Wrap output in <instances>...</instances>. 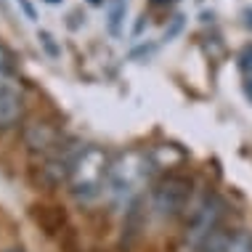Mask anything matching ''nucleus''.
Segmentation results:
<instances>
[{
	"instance_id": "obj_1",
	"label": "nucleus",
	"mask_w": 252,
	"mask_h": 252,
	"mask_svg": "<svg viewBox=\"0 0 252 252\" xmlns=\"http://www.w3.org/2000/svg\"><path fill=\"white\" fill-rule=\"evenodd\" d=\"M149 178V157L144 152H125L109 165L106 194L114 204H130Z\"/></svg>"
},
{
	"instance_id": "obj_2",
	"label": "nucleus",
	"mask_w": 252,
	"mask_h": 252,
	"mask_svg": "<svg viewBox=\"0 0 252 252\" xmlns=\"http://www.w3.org/2000/svg\"><path fill=\"white\" fill-rule=\"evenodd\" d=\"M109 157L98 146H85L74 154L69 167V189L77 199L91 202L101 191H106V175H109Z\"/></svg>"
},
{
	"instance_id": "obj_3",
	"label": "nucleus",
	"mask_w": 252,
	"mask_h": 252,
	"mask_svg": "<svg viewBox=\"0 0 252 252\" xmlns=\"http://www.w3.org/2000/svg\"><path fill=\"white\" fill-rule=\"evenodd\" d=\"M191 199V183L186 178H167L154 189L152 207L159 218H175L189 207Z\"/></svg>"
},
{
	"instance_id": "obj_4",
	"label": "nucleus",
	"mask_w": 252,
	"mask_h": 252,
	"mask_svg": "<svg viewBox=\"0 0 252 252\" xmlns=\"http://www.w3.org/2000/svg\"><path fill=\"white\" fill-rule=\"evenodd\" d=\"M220 215H223V204L218 196H204V199L194 207V213L189 215V234L186 239L194 247H202L213 234H218L220 226Z\"/></svg>"
},
{
	"instance_id": "obj_5",
	"label": "nucleus",
	"mask_w": 252,
	"mask_h": 252,
	"mask_svg": "<svg viewBox=\"0 0 252 252\" xmlns=\"http://www.w3.org/2000/svg\"><path fill=\"white\" fill-rule=\"evenodd\" d=\"M24 114V98L19 88H0V133L13 127Z\"/></svg>"
},
{
	"instance_id": "obj_6",
	"label": "nucleus",
	"mask_w": 252,
	"mask_h": 252,
	"mask_svg": "<svg viewBox=\"0 0 252 252\" xmlns=\"http://www.w3.org/2000/svg\"><path fill=\"white\" fill-rule=\"evenodd\" d=\"M223 252H252V234H247V231H236V234H231L226 247H223Z\"/></svg>"
},
{
	"instance_id": "obj_7",
	"label": "nucleus",
	"mask_w": 252,
	"mask_h": 252,
	"mask_svg": "<svg viewBox=\"0 0 252 252\" xmlns=\"http://www.w3.org/2000/svg\"><path fill=\"white\" fill-rule=\"evenodd\" d=\"M125 11H127V0H112V11H109V32L112 35H120Z\"/></svg>"
},
{
	"instance_id": "obj_8",
	"label": "nucleus",
	"mask_w": 252,
	"mask_h": 252,
	"mask_svg": "<svg viewBox=\"0 0 252 252\" xmlns=\"http://www.w3.org/2000/svg\"><path fill=\"white\" fill-rule=\"evenodd\" d=\"M0 88H16V77L11 74V53L0 45Z\"/></svg>"
},
{
	"instance_id": "obj_9",
	"label": "nucleus",
	"mask_w": 252,
	"mask_h": 252,
	"mask_svg": "<svg viewBox=\"0 0 252 252\" xmlns=\"http://www.w3.org/2000/svg\"><path fill=\"white\" fill-rule=\"evenodd\" d=\"M239 66H242L247 74H252V43L242 48V53H239Z\"/></svg>"
},
{
	"instance_id": "obj_10",
	"label": "nucleus",
	"mask_w": 252,
	"mask_h": 252,
	"mask_svg": "<svg viewBox=\"0 0 252 252\" xmlns=\"http://www.w3.org/2000/svg\"><path fill=\"white\" fill-rule=\"evenodd\" d=\"M181 27H183V16H175V19H173V24H170V30H165V40H170V37H173L175 32L181 30Z\"/></svg>"
},
{
	"instance_id": "obj_11",
	"label": "nucleus",
	"mask_w": 252,
	"mask_h": 252,
	"mask_svg": "<svg viewBox=\"0 0 252 252\" xmlns=\"http://www.w3.org/2000/svg\"><path fill=\"white\" fill-rule=\"evenodd\" d=\"M40 40H43V43H45V48H48V51L53 53V56H56V53H59V48L53 45V37L48 35V32H40Z\"/></svg>"
},
{
	"instance_id": "obj_12",
	"label": "nucleus",
	"mask_w": 252,
	"mask_h": 252,
	"mask_svg": "<svg viewBox=\"0 0 252 252\" xmlns=\"http://www.w3.org/2000/svg\"><path fill=\"white\" fill-rule=\"evenodd\" d=\"M19 5H22V8L27 11V16H30V19H35V11H32V5H30V0H19Z\"/></svg>"
},
{
	"instance_id": "obj_13",
	"label": "nucleus",
	"mask_w": 252,
	"mask_h": 252,
	"mask_svg": "<svg viewBox=\"0 0 252 252\" xmlns=\"http://www.w3.org/2000/svg\"><path fill=\"white\" fill-rule=\"evenodd\" d=\"M244 93H247V98L252 101V77L247 80V83H244Z\"/></svg>"
},
{
	"instance_id": "obj_14",
	"label": "nucleus",
	"mask_w": 252,
	"mask_h": 252,
	"mask_svg": "<svg viewBox=\"0 0 252 252\" xmlns=\"http://www.w3.org/2000/svg\"><path fill=\"white\" fill-rule=\"evenodd\" d=\"M244 16H247V22H244V24L252 30V8H244Z\"/></svg>"
},
{
	"instance_id": "obj_15",
	"label": "nucleus",
	"mask_w": 252,
	"mask_h": 252,
	"mask_svg": "<svg viewBox=\"0 0 252 252\" xmlns=\"http://www.w3.org/2000/svg\"><path fill=\"white\" fill-rule=\"evenodd\" d=\"M154 5H167V3H173V0H152Z\"/></svg>"
},
{
	"instance_id": "obj_16",
	"label": "nucleus",
	"mask_w": 252,
	"mask_h": 252,
	"mask_svg": "<svg viewBox=\"0 0 252 252\" xmlns=\"http://www.w3.org/2000/svg\"><path fill=\"white\" fill-rule=\"evenodd\" d=\"M91 5H104V0H88Z\"/></svg>"
},
{
	"instance_id": "obj_17",
	"label": "nucleus",
	"mask_w": 252,
	"mask_h": 252,
	"mask_svg": "<svg viewBox=\"0 0 252 252\" xmlns=\"http://www.w3.org/2000/svg\"><path fill=\"white\" fill-rule=\"evenodd\" d=\"M45 3H51V5H56V3H61V0H45Z\"/></svg>"
},
{
	"instance_id": "obj_18",
	"label": "nucleus",
	"mask_w": 252,
	"mask_h": 252,
	"mask_svg": "<svg viewBox=\"0 0 252 252\" xmlns=\"http://www.w3.org/2000/svg\"><path fill=\"white\" fill-rule=\"evenodd\" d=\"M5 252H22V250H5Z\"/></svg>"
},
{
	"instance_id": "obj_19",
	"label": "nucleus",
	"mask_w": 252,
	"mask_h": 252,
	"mask_svg": "<svg viewBox=\"0 0 252 252\" xmlns=\"http://www.w3.org/2000/svg\"><path fill=\"white\" fill-rule=\"evenodd\" d=\"M173 3H175V0H173Z\"/></svg>"
}]
</instances>
